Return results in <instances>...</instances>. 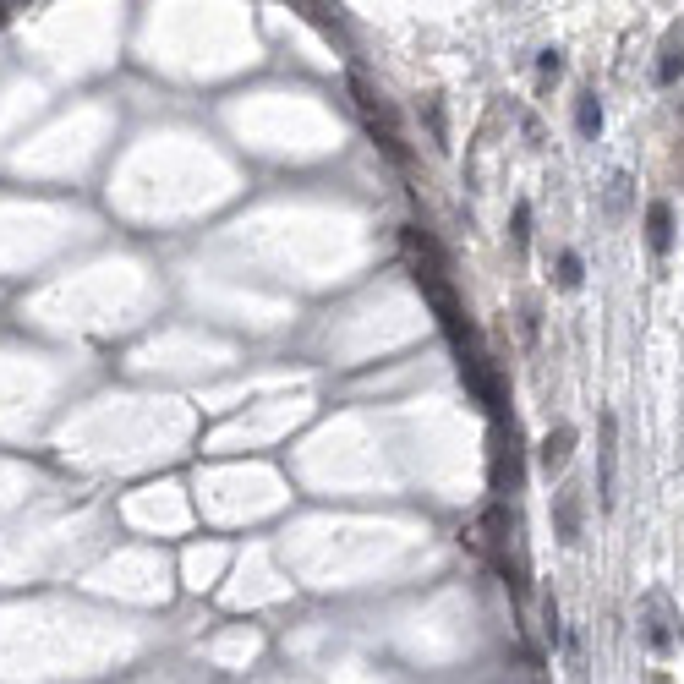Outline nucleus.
<instances>
[{
	"instance_id": "1",
	"label": "nucleus",
	"mask_w": 684,
	"mask_h": 684,
	"mask_svg": "<svg viewBox=\"0 0 684 684\" xmlns=\"http://www.w3.org/2000/svg\"><path fill=\"white\" fill-rule=\"evenodd\" d=\"M351 94H356V104H362V115H367V132L378 137V148H384L389 159H400L405 165V137H400V115H394V104L378 94L367 77H351Z\"/></svg>"
},
{
	"instance_id": "2",
	"label": "nucleus",
	"mask_w": 684,
	"mask_h": 684,
	"mask_svg": "<svg viewBox=\"0 0 684 684\" xmlns=\"http://www.w3.org/2000/svg\"><path fill=\"white\" fill-rule=\"evenodd\" d=\"M548 515H553V537H559V548H581V526H586V493L575 488V482H564V488L553 493Z\"/></svg>"
},
{
	"instance_id": "3",
	"label": "nucleus",
	"mask_w": 684,
	"mask_h": 684,
	"mask_svg": "<svg viewBox=\"0 0 684 684\" xmlns=\"http://www.w3.org/2000/svg\"><path fill=\"white\" fill-rule=\"evenodd\" d=\"M602 509H613V482H619V416L613 411H602Z\"/></svg>"
},
{
	"instance_id": "4",
	"label": "nucleus",
	"mask_w": 684,
	"mask_h": 684,
	"mask_svg": "<svg viewBox=\"0 0 684 684\" xmlns=\"http://www.w3.org/2000/svg\"><path fill=\"white\" fill-rule=\"evenodd\" d=\"M575 444H581V433H575L570 422H559L548 438H542V449H537V466L548 471V477H559L564 466H570V455H575Z\"/></svg>"
},
{
	"instance_id": "5",
	"label": "nucleus",
	"mask_w": 684,
	"mask_h": 684,
	"mask_svg": "<svg viewBox=\"0 0 684 684\" xmlns=\"http://www.w3.org/2000/svg\"><path fill=\"white\" fill-rule=\"evenodd\" d=\"M684 77V22H674V28L663 33V61H657V83H679Z\"/></svg>"
},
{
	"instance_id": "6",
	"label": "nucleus",
	"mask_w": 684,
	"mask_h": 684,
	"mask_svg": "<svg viewBox=\"0 0 684 684\" xmlns=\"http://www.w3.org/2000/svg\"><path fill=\"white\" fill-rule=\"evenodd\" d=\"M646 247H652V252H668V247H674V208H668L663 197L646 208Z\"/></svg>"
},
{
	"instance_id": "7",
	"label": "nucleus",
	"mask_w": 684,
	"mask_h": 684,
	"mask_svg": "<svg viewBox=\"0 0 684 684\" xmlns=\"http://www.w3.org/2000/svg\"><path fill=\"white\" fill-rule=\"evenodd\" d=\"M575 132H581L586 143L602 132V99L591 94V88H581V94H575Z\"/></svg>"
},
{
	"instance_id": "8",
	"label": "nucleus",
	"mask_w": 684,
	"mask_h": 684,
	"mask_svg": "<svg viewBox=\"0 0 684 684\" xmlns=\"http://www.w3.org/2000/svg\"><path fill=\"white\" fill-rule=\"evenodd\" d=\"M646 646L652 652H674V635L663 630V602L652 597V619H646Z\"/></svg>"
},
{
	"instance_id": "9",
	"label": "nucleus",
	"mask_w": 684,
	"mask_h": 684,
	"mask_svg": "<svg viewBox=\"0 0 684 684\" xmlns=\"http://www.w3.org/2000/svg\"><path fill=\"white\" fill-rule=\"evenodd\" d=\"M586 269H581V252H564L559 258V291H581Z\"/></svg>"
},
{
	"instance_id": "10",
	"label": "nucleus",
	"mask_w": 684,
	"mask_h": 684,
	"mask_svg": "<svg viewBox=\"0 0 684 684\" xmlns=\"http://www.w3.org/2000/svg\"><path fill=\"white\" fill-rule=\"evenodd\" d=\"M531 241V203H515V247Z\"/></svg>"
},
{
	"instance_id": "11",
	"label": "nucleus",
	"mask_w": 684,
	"mask_h": 684,
	"mask_svg": "<svg viewBox=\"0 0 684 684\" xmlns=\"http://www.w3.org/2000/svg\"><path fill=\"white\" fill-rule=\"evenodd\" d=\"M537 72H542V77H559V72H564V55H559V50H542V55H537Z\"/></svg>"
},
{
	"instance_id": "12",
	"label": "nucleus",
	"mask_w": 684,
	"mask_h": 684,
	"mask_svg": "<svg viewBox=\"0 0 684 684\" xmlns=\"http://www.w3.org/2000/svg\"><path fill=\"white\" fill-rule=\"evenodd\" d=\"M624 187H630V176H613V192H608V208H613V214H619V208H624V197H630Z\"/></svg>"
},
{
	"instance_id": "13",
	"label": "nucleus",
	"mask_w": 684,
	"mask_h": 684,
	"mask_svg": "<svg viewBox=\"0 0 684 684\" xmlns=\"http://www.w3.org/2000/svg\"><path fill=\"white\" fill-rule=\"evenodd\" d=\"M0 22H6V6H0Z\"/></svg>"
}]
</instances>
